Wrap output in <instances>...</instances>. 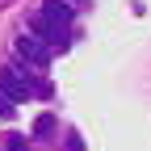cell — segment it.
<instances>
[{
  "label": "cell",
  "instance_id": "8992f818",
  "mask_svg": "<svg viewBox=\"0 0 151 151\" xmlns=\"http://www.w3.org/2000/svg\"><path fill=\"white\" fill-rule=\"evenodd\" d=\"M9 151H29V143H25L21 134H9Z\"/></svg>",
  "mask_w": 151,
  "mask_h": 151
},
{
  "label": "cell",
  "instance_id": "6da1fadb",
  "mask_svg": "<svg viewBox=\"0 0 151 151\" xmlns=\"http://www.w3.org/2000/svg\"><path fill=\"white\" fill-rule=\"evenodd\" d=\"M0 92H4L9 101H25V97L50 101V97H55L50 80H38V76H29V71H21V67H4V71H0Z\"/></svg>",
  "mask_w": 151,
  "mask_h": 151
},
{
  "label": "cell",
  "instance_id": "3957f363",
  "mask_svg": "<svg viewBox=\"0 0 151 151\" xmlns=\"http://www.w3.org/2000/svg\"><path fill=\"white\" fill-rule=\"evenodd\" d=\"M17 55H21V59L25 63H34V67H50V59H55V50L50 46H42V42H38V38H17Z\"/></svg>",
  "mask_w": 151,
  "mask_h": 151
},
{
  "label": "cell",
  "instance_id": "277c9868",
  "mask_svg": "<svg viewBox=\"0 0 151 151\" xmlns=\"http://www.w3.org/2000/svg\"><path fill=\"white\" fill-rule=\"evenodd\" d=\"M42 13H46V17H55L59 25H67V21H71V4H63V0H46Z\"/></svg>",
  "mask_w": 151,
  "mask_h": 151
},
{
  "label": "cell",
  "instance_id": "5b68a950",
  "mask_svg": "<svg viewBox=\"0 0 151 151\" xmlns=\"http://www.w3.org/2000/svg\"><path fill=\"white\" fill-rule=\"evenodd\" d=\"M34 134H38V139H46V134H55V118H42V122H38V130H34Z\"/></svg>",
  "mask_w": 151,
  "mask_h": 151
},
{
  "label": "cell",
  "instance_id": "52a82bcc",
  "mask_svg": "<svg viewBox=\"0 0 151 151\" xmlns=\"http://www.w3.org/2000/svg\"><path fill=\"white\" fill-rule=\"evenodd\" d=\"M0 118H13V101L4 97V92H0Z\"/></svg>",
  "mask_w": 151,
  "mask_h": 151
},
{
  "label": "cell",
  "instance_id": "7a4b0ae2",
  "mask_svg": "<svg viewBox=\"0 0 151 151\" xmlns=\"http://www.w3.org/2000/svg\"><path fill=\"white\" fill-rule=\"evenodd\" d=\"M29 38H38V42L50 46V50H67V25H59V21L46 17V13L29 17Z\"/></svg>",
  "mask_w": 151,
  "mask_h": 151
}]
</instances>
